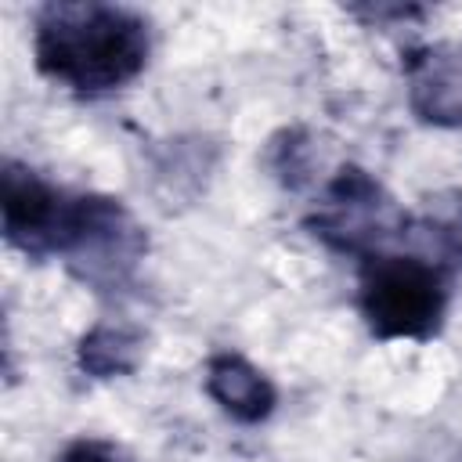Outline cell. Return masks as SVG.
<instances>
[{
    "mask_svg": "<svg viewBox=\"0 0 462 462\" xmlns=\"http://www.w3.org/2000/svg\"><path fill=\"white\" fill-rule=\"evenodd\" d=\"M148 25L105 4H51L36 25L40 69L79 94L116 90L144 69Z\"/></svg>",
    "mask_w": 462,
    "mask_h": 462,
    "instance_id": "cell-1",
    "label": "cell"
},
{
    "mask_svg": "<svg viewBox=\"0 0 462 462\" xmlns=\"http://www.w3.org/2000/svg\"><path fill=\"white\" fill-rule=\"evenodd\" d=\"M448 307L444 271L426 256L375 253L361 274V314L383 339H426Z\"/></svg>",
    "mask_w": 462,
    "mask_h": 462,
    "instance_id": "cell-2",
    "label": "cell"
},
{
    "mask_svg": "<svg viewBox=\"0 0 462 462\" xmlns=\"http://www.w3.org/2000/svg\"><path fill=\"white\" fill-rule=\"evenodd\" d=\"M206 386L209 393L235 415V419H245V422H256L271 411L274 404V390L271 383L253 368L245 365L242 357H213L209 361V375H206Z\"/></svg>",
    "mask_w": 462,
    "mask_h": 462,
    "instance_id": "cell-3",
    "label": "cell"
},
{
    "mask_svg": "<svg viewBox=\"0 0 462 462\" xmlns=\"http://www.w3.org/2000/svg\"><path fill=\"white\" fill-rule=\"evenodd\" d=\"M126 350H134V339H126L116 328H97L83 343V365H90L94 372H119V368H126V361H123Z\"/></svg>",
    "mask_w": 462,
    "mask_h": 462,
    "instance_id": "cell-4",
    "label": "cell"
},
{
    "mask_svg": "<svg viewBox=\"0 0 462 462\" xmlns=\"http://www.w3.org/2000/svg\"><path fill=\"white\" fill-rule=\"evenodd\" d=\"M61 462H126V458L119 448H112L105 440H79L61 455Z\"/></svg>",
    "mask_w": 462,
    "mask_h": 462,
    "instance_id": "cell-5",
    "label": "cell"
}]
</instances>
